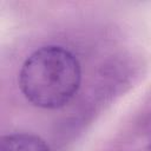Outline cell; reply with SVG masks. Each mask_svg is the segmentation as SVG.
Returning a JSON list of instances; mask_svg holds the SVG:
<instances>
[{
  "label": "cell",
  "instance_id": "7a4b0ae2",
  "mask_svg": "<svg viewBox=\"0 0 151 151\" xmlns=\"http://www.w3.org/2000/svg\"><path fill=\"white\" fill-rule=\"evenodd\" d=\"M0 151H50L47 143L31 133H13L0 140Z\"/></svg>",
  "mask_w": 151,
  "mask_h": 151
},
{
  "label": "cell",
  "instance_id": "6da1fadb",
  "mask_svg": "<svg viewBox=\"0 0 151 151\" xmlns=\"http://www.w3.org/2000/svg\"><path fill=\"white\" fill-rule=\"evenodd\" d=\"M81 80L80 64L76 55L61 46L35 50L22 64L19 86L33 105L59 109L77 93Z\"/></svg>",
  "mask_w": 151,
  "mask_h": 151
}]
</instances>
